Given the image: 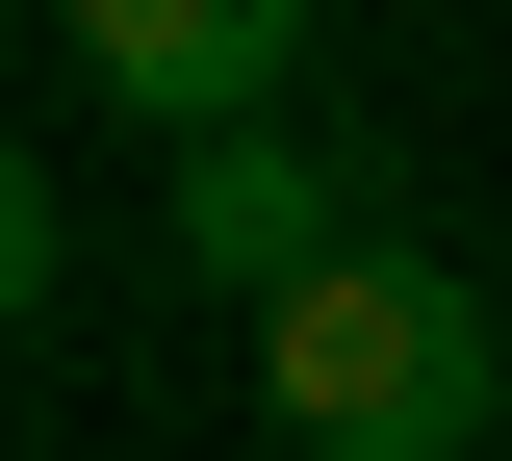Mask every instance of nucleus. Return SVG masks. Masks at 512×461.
I'll use <instances>...</instances> for the list:
<instances>
[{"label": "nucleus", "mask_w": 512, "mask_h": 461, "mask_svg": "<svg viewBox=\"0 0 512 461\" xmlns=\"http://www.w3.org/2000/svg\"><path fill=\"white\" fill-rule=\"evenodd\" d=\"M256 410H282L308 461H461V436L512 410V308H487L461 257L384 231V257H333L308 308L256 333Z\"/></svg>", "instance_id": "f257e3e1"}, {"label": "nucleus", "mask_w": 512, "mask_h": 461, "mask_svg": "<svg viewBox=\"0 0 512 461\" xmlns=\"http://www.w3.org/2000/svg\"><path fill=\"white\" fill-rule=\"evenodd\" d=\"M52 26H77V0H52Z\"/></svg>", "instance_id": "20e7f679"}, {"label": "nucleus", "mask_w": 512, "mask_h": 461, "mask_svg": "<svg viewBox=\"0 0 512 461\" xmlns=\"http://www.w3.org/2000/svg\"><path fill=\"white\" fill-rule=\"evenodd\" d=\"M308 26H333V0H77L52 52L103 77L128 129H180V154H231L256 103H282V77H308Z\"/></svg>", "instance_id": "7ed1b4c3"}, {"label": "nucleus", "mask_w": 512, "mask_h": 461, "mask_svg": "<svg viewBox=\"0 0 512 461\" xmlns=\"http://www.w3.org/2000/svg\"><path fill=\"white\" fill-rule=\"evenodd\" d=\"M154 231H180V282H205V308H256V333H282L333 257H384V180H359L333 129H231V154H180V205H154Z\"/></svg>", "instance_id": "f03ea898"}]
</instances>
